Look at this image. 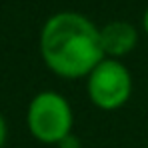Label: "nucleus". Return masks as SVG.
<instances>
[{
    "instance_id": "obj_2",
    "label": "nucleus",
    "mask_w": 148,
    "mask_h": 148,
    "mask_svg": "<svg viewBox=\"0 0 148 148\" xmlns=\"http://www.w3.org/2000/svg\"><path fill=\"white\" fill-rule=\"evenodd\" d=\"M26 126L42 144H60L72 134L74 112L66 96L56 90H42L30 100Z\"/></svg>"
},
{
    "instance_id": "obj_6",
    "label": "nucleus",
    "mask_w": 148,
    "mask_h": 148,
    "mask_svg": "<svg viewBox=\"0 0 148 148\" xmlns=\"http://www.w3.org/2000/svg\"><path fill=\"white\" fill-rule=\"evenodd\" d=\"M142 26H144V32H146V36H148V8H146V12H144V16H142Z\"/></svg>"
},
{
    "instance_id": "obj_1",
    "label": "nucleus",
    "mask_w": 148,
    "mask_h": 148,
    "mask_svg": "<svg viewBox=\"0 0 148 148\" xmlns=\"http://www.w3.org/2000/svg\"><path fill=\"white\" fill-rule=\"evenodd\" d=\"M40 54L48 70L76 80L88 76L106 58L100 44V28L78 12H56L40 30Z\"/></svg>"
},
{
    "instance_id": "obj_4",
    "label": "nucleus",
    "mask_w": 148,
    "mask_h": 148,
    "mask_svg": "<svg viewBox=\"0 0 148 148\" xmlns=\"http://www.w3.org/2000/svg\"><path fill=\"white\" fill-rule=\"evenodd\" d=\"M100 44L106 58L120 60L122 56L130 54L138 44V30L130 22L114 20L100 28Z\"/></svg>"
},
{
    "instance_id": "obj_5",
    "label": "nucleus",
    "mask_w": 148,
    "mask_h": 148,
    "mask_svg": "<svg viewBox=\"0 0 148 148\" xmlns=\"http://www.w3.org/2000/svg\"><path fill=\"white\" fill-rule=\"evenodd\" d=\"M6 138H8V126H6V120H4V116L0 112V148H4Z\"/></svg>"
},
{
    "instance_id": "obj_3",
    "label": "nucleus",
    "mask_w": 148,
    "mask_h": 148,
    "mask_svg": "<svg viewBox=\"0 0 148 148\" xmlns=\"http://www.w3.org/2000/svg\"><path fill=\"white\" fill-rule=\"evenodd\" d=\"M86 92L100 110H118L132 96V74L120 60L104 58L86 76Z\"/></svg>"
}]
</instances>
